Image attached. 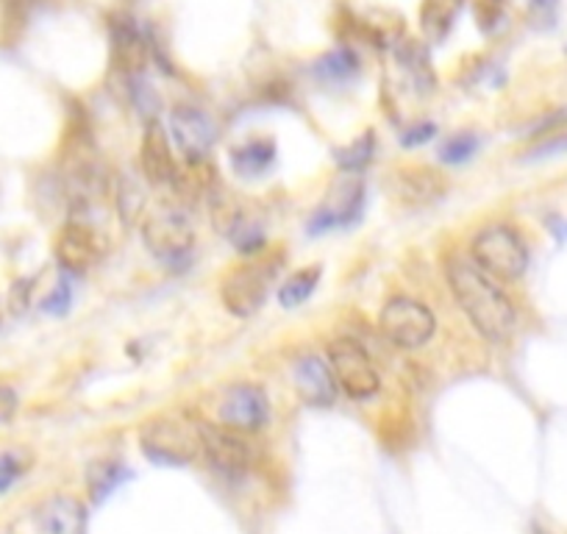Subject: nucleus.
Segmentation results:
<instances>
[{"label":"nucleus","mask_w":567,"mask_h":534,"mask_svg":"<svg viewBox=\"0 0 567 534\" xmlns=\"http://www.w3.org/2000/svg\"><path fill=\"white\" fill-rule=\"evenodd\" d=\"M504 0H476V20L482 31H495L504 20Z\"/></svg>","instance_id":"28"},{"label":"nucleus","mask_w":567,"mask_h":534,"mask_svg":"<svg viewBox=\"0 0 567 534\" xmlns=\"http://www.w3.org/2000/svg\"><path fill=\"white\" fill-rule=\"evenodd\" d=\"M478 145H482V140L476 137V134H454V137L445 140L443 145H440V162H445V165H462V162H471L473 156H476Z\"/></svg>","instance_id":"25"},{"label":"nucleus","mask_w":567,"mask_h":534,"mask_svg":"<svg viewBox=\"0 0 567 534\" xmlns=\"http://www.w3.org/2000/svg\"><path fill=\"white\" fill-rule=\"evenodd\" d=\"M329 364L337 384H340L351 398L364 401V398H373L375 392H379V370H375L370 353L364 351L353 337H340V340L331 342Z\"/></svg>","instance_id":"7"},{"label":"nucleus","mask_w":567,"mask_h":534,"mask_svg":"<svg viewBox=\"0 0 567 534\" xmlns=\"http://www.w3.org/2000/svg\"><path fill=\"white\" fill-rule=\"evenodd\" d=\"M364 206V184L359 173H346V178L329 189L323 204L315 209L312 220H309V234H326L331 228L351 226L359 220Z\"/></svg>","instance_id":"8"},{"label":"nucleus","mask_w":567,"mask_h":534,"mask_svg":"<svg viewBox=\"0 0 567 534\" xmlns=\"http://www.w3.org/2000/svg\"><path fill=\"white\" fill-rule=\"evenodd\" d=\"M276 162V143L272 140H248L231 151V167L239 178H261Z\"/></svg>","instance_id":"17"},{"label":"nucleus","mask_w":567,"mask_h":534,"mask_svg":"<svg viewBox=\"0 0 567 534\" xmlns=\"http://www.w3.org/2000/svg\"><path fill=\"white\" fill-rule=\"evenodd\" d=\"M142 237H145V245H148L151 254L167 265L173 270H184V265L193 256L195 245V232L189 217L184 215L178 206L162 204L151 212V217L142 226Z\"/></svg>","instance_id":"3"},{"label":"nucleus","mask_w":567,"mask_h":534,"mask_svg":"<svg viewBox=\"0 0 567 534\" xmlns=\"http://www.w3.org/2000/svg\"><path fill=\"white\" fill-rule=\"evenodd\" d=\"M278 265H281V254L259 256V259L231 267L220 281L223 307L234 318H250V315L259 312L278 274Z\"/></svg>","instance_id":"2"},{"label":"nucleus","mask_w":567,"mask_h":534,"mask_svg":"<svg viewBox=\"0 0 567 534\" xmlns=\"http://www.w3.org/2000/svg\"><path fill=\"white\" fill-rule=\"evenodd\" d=\"M171 131L178 151L187 156L189 165H200L215 145V125L200 109L176 106L171 112Z\"/></svg>","instance_id":"12"},{"label":"nucleus","mask_w":567,"mask_h":534,"mask_svg":"<svg viewBox=\"0 0 567 534\" xmlns=\"http://www.w3.org/2000/svg\"><path fill=\"white\" fill-rule=\"evenodd\" d=\"M462 9H465V0H423L420 3V29H423L425 40L443 42L454 29Z\"/></svg>","instance_id":"18"},{"label":"nucleus","mask_w":567,"mask_h":534,"mask_svg":"<svg viewBox=\"0 0 567 534\" xmlns=\"http://www.w3.org/2000/svg\"><path fill=\"white\" fill-rule=\"evenodd\" d=\"M140 165L145 178L156 187L162 184H173L178 178L176 160H173L171 137H167L165 125L159 120H148L145 134H142V148H140Z\"/></svg>","instance_id":"13"},{"label":"nucleus","mask_w":567,"mask_h":534,"mask_svg":"<svg viewBox=\"0 0 567 534\" xmlns=\"http://www.w3.org/2000/svg\"><path fill=\"white\" fill-rule=\"evenodd\" d=\"M25 465L18 454H0V493L14 487L20 476H23Z\"/></svg>","instance_id":"29"},{"label":"nucleus","mask_w":567,"mask_h":534,"mask_svg":"<svg viewBox=\"0 0 567 534\" xmlns=\"http://www.w3.org/2000/svg\"><path fill=\"white\" fill-rule=\"evenodd\" d=\"M556 9H559L556 0H528V14L537 25H554Z\"/></svg>","instance_id":"31"},{"label":"nucleus","mask_w":567,"mask_h":534,"mask_svg":"<svg viewBox=\"0 0 567 534\" xmlns=\"http://www.w3.org/2000/svg\"><path fill=\"white\" fill-rule=\"evenodd\" d=\"M112 37V64L125 75H140L151 64V45L140 29L128 18H114L109 23Z\"/></svg>","instance_id":"14"},{"label":"nucleus","mask_w":567,"mask_h":534,"mask_svg":"<svg viewBox=\"0 0 567 534\" xmlns=\"http://www.w3.org/2000/svg\"><path fill=\"white\" fill-rule=\"evenodd\" d=\"M434 134H437V125L434 123H420V125H412V129L403 131L401 143L406 145V148H417V145L429 143V140H434Z\"/></svg>","instance_id":"32"},{"label":"nucleus","mask_w":567,"mask_h":534,"mask_svg":"<svg viewBox=\"0 0 567 534\" xmlns=\"http://www.w3.org/2000/svg\"><path fill=\"white\" fill-rule=\"evenodd\" d=\"M200 449L217 476L239 482L250 471V445L228 427H200Z\"/></svg>","instance_id":"10"},{"label":"nucleus","mask_w":567,"mask_h":534,"mask_svg":"<svg viewBox=\"0 0 567 534\" xmlns=\"http://www.w3.org/2000/svg\"><path fill=\"white\" fill-rule=\"evenodd\" d=\"M142 206H145V195H142V189L136 187L134 178L123 176L117 184V209H120V217H123L125 223H134L136 217H140Z\"/></svg>","instance_id":"26"},{"label":"nucleus","mask_w":567,"mask_h":534,"mask_svg":"<svg viewBox=\"0 0 567 534\" xmlns=\"http://www.w3.org/2000/svg\"><path fill=\"white\" fill-rule=\"evenodd\" d=\"M320 276H323V270H320V265L303 267V270H298V274H292L290 279L284 281L281 290H278V304H281V307H287V309L301 307V304L307 301V298L312 296L315 290H318Z\"/></svg>","instance_id":"22"},{"label":"nucleus","mask_w":567,"mask_h":534,"mask_svg":"<svg viewBox=\"0 0 567 534\" xmlns=\"http://www.w3.org/2000/svg\"><path fill=\"white\" fill-rule=\"evenodd\" d=\"M451 292L456 304L465 309L467 320L476 326L478 335L489 342H504L515 331L517 312L504 290L484 274L482 267L462 256H451L445 265Z\"/></svg>","instance_id":"1"},{"label":"nucleus","mask_w":567,"mask_h":534,"mask_svg":"<svg viewBox=\"0 0 567 534\" xmlns=\"http://www.w3.org/2000/svg\"><path fill=\"white\" fill-rule=\"evenodd\" d=\"M42 534H86V512L84 506L68 495H56V499L45 501L40 506Z\"/></svg>","instance_id":"16"},{"label":"nucleus","mask_w":567,"mask_h":534,"mask_svg":"<svg viewBox=\"0 0 567 534\" xmlns=\"http://www.w3.org/2000/svg\"><path fill=\"white\" fill-rule=\"evenodd\" d=\"M18 392L9 384H0V427L12 421L14 412H18Z\"/></svg>","instance_id":"33"},{"label":"nucleus","mask_w":567,"mask_h":534,"mask_svg":"<svg viewBox=\"0 0 567 534\" xmlns=\"http://www.w3.org/2000/svg\"><path fill=\"white\" fill-rule=\"evenodd\" d=\"M70 301H73V292H70V287L62 281V285L53 287L51 296H48L45 301H42V312L64 315L70 309Z\"/></svg>","instance_id":"30"},{"label":"nucleus","mask_w":567,"mask_h":534,"mask_svg":"<svg viewBox=\"0 0 567 534\" xmlns=\"http://www.w3.org/2000/svg\"><path fill=\"white\" fill-rule=\"evenodd\" d=\"M561 154H567V129L554 131V134H543V137L526 151V160L537 162V160H550V156H561Z\"/></svg>","instance_id":"27"},{"label":"nucleus","mask_w":567,"mask_h":534,"mask_svg":"<svg viewBox=\"0 0 567 534\" xmlns=\"http://www.w3.org/2000/svg\"><path fill=\"white\" fill-rule=\"evenodd\" d=\"M473 261L487 276L515 281L526 274L528 248L520 234L509 226H489L473 239Z\"/></svg>","instance_id":"4"},{"label":"nucleus","mask_w":567,"mask_h":534,"mask_svg":"<svg viewBox=\"0 0 567 534\" xmlns=\"http://www.w3.org/2000/svg\"><path fill=\"white\" fill-rule=\"evenodd\" d=\"M140 445L142 454L159 465H187L200 449V427L178 418H159L142 429Z\"/></svg>","instance_id":"5"},{"label":"nucleus","mask_w":567,"mask_h":534,"mask_svg":"<svg viewBox=\"0 0 567 534\" xmlns=\"http://www.w3.org/2000/svg\"><path fill=\"white\" fill-rule=\"evenodd\" d=\"M359 73V59L351 48H337V51L326 53L323 59H318L315 64V75H318L323 84H346L353 75Z\"/></svg>","instance_id":"19"},{"label":"nucleus","mask_w":567,"mask_h":534,"mask_svg":"<svg viewBox=\"0 0 567 534\" xmlns=\"http://www.w3.org/2000/svg\"><path fill=\"white\" fill-rule=\"evenodd\" d=\"M226 234L239 254L256 256L265 250V226H261L256 217H250L248 212L239 209V215L234 217L231 226L226 228Z\"/></svg>","instance_id":"20"},{"label":"nucleus","mask_w":567,"mask_h":534,"mask_svg":"<svg viewBox=\"0 0 567 534\" xmlns=\"http://www.w3.org/2000/svg\"><path fill=\"white\" fill-rule=\"evenodd\" d=\"M373 151H375V134L373 131H364L362 137L353 140L348 148H337V165H340V171L346 173H362L364 167L370 165V160H373Z\"/></svg>","instance_id":"24"},{"label":"nucleus","mask_w":567,"mask_h":534,"mask_svg":"<svg viewBox=\"0 0 567 534\" xmlns=\"http://www.w3.org/2000/svg\"><path fill=\"white\" fill-rule=\"evenodd\" d=\"M381 335L392 342V346L403 348V351H414V348L425 346L434 337L437 320H434L432 309L425 304L412 301V298H392L384 309H381Z\"/></svg>","instance_id":"6"},{"label":"nucleus","mask_w":567,"mask_h":534,"mask_svg":"<svg viewBox=\"0 0 567 534\" xmlns=\"http://www.w3.org/2000/svg\"><path fill=\"white\" fill-rule=\"evenodd\" d=\"M292 379H296L298 396L303 398V404L312 407H329L334 404L337 396V379L329 370V364L320 357H301L292 370Z\"/></svg>","instance_id":"15"},{"label":"nucleus","mask_w":567,"mask_h":534,"mask_svg":"<svg viewBox=\"0 0 567 534\" xmlns=\"http://www.w3.org/2000/svg\"><path fill=\"white\" fill-rule=\"evenodd\" d=\"M398 178H401V195L412 204L434 201L437 195H443V176H437L429 167H412V171H403Z\"/></svg>","instance_id":"21"},{"label":"nucleus","mask_w":567,"mask_h":534,"mask_svg":"<svg viewBox=\"0 0 567 534\" xmlns=\"http://www.w3.org/2000/svg\"><path fill=\"white\" fill-rule=\"evenodd\" d=\"M103 254V237L90 217H70L56 237V261L64 274H86Z\"/></svg>","instance_id":"9"},{"label":"nucleus","mask_w":567,"mask_h":534,"mask_svg":"<svg viewBox=\"0 0 567 534\" xmlns=\"http://www.w3.org/2000/svg\"><path fill=\"white\" fill-rule=\"evenodd\" d=\"M223 427L234 432H259L270 421V404L261 387L237 384L226 392L220 404Z\"/></svg>","instance_id":"11"},{"label":"nucleus","mask_w":567,"mask_h":534,"mask_svg":"<svg viewBox=\"0 0 567 534\" xmlns=\"http://www.w3.org/2000/svg\"><path fill=\"white\" fill-rule=\"evenodd\" d=\"M125 468L117 465V462H95V465L86 471V487H90V495L92 501H97L101 504L103 499H109V495L117 490L120 482H125Z\"/></svg>","instance_id":"23"}]
</instances>
